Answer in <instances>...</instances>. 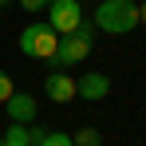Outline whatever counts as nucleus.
<instances>
[{
  "label": "nucleus",
  "instance_id": "1",
  "mask_svg": "<svg viewBox=\"0 0 146 146\" xmlns=\"http://www.w3.org/2000/svg\"><path fill=\"white\" fill-rule=\"evenodd\" d=\"M138 24V4L134 0H99L95 8V28L107 36H126Z\"/></svg>",
  "mask_w": 146,
  "mask_h": 146
},
{
  "label": "nucleus",
  "instance_id": "2",
  "mask_svg": "<svg viewBox=\"0 0 146 146\" xmlns=\"http://www.w3.org/2000/svg\"><path fill=\"white\" fill-rule=\"evenodd\" d=\"M55 48H59V32L44 20V24H28L20 32V51L32 55V59H55Z\"/></svg>",
  "mask_w": 146,
  "mask_h": 146
},
{
  "label": "nucleus",
  "instance_id": "3",
  "mask_svg": "<svg viewBox=\"0 0 146 146\" xmlns=\"http://www.w3.org/2000/svg\"><path fill=\"white\" fill-rule=\"evenodd\" d=\"M91 36H95V20L75 28L71 36H59V48H55V63L59 67H71V63H83L87 55H91Z\"/></svg>",
  "mask_w": 146,
  "mask_h": 146
},
{
  "label": "nucleus",
  "instance_id": "4",
  "mask_svg": "<svg viewBox=\"0 0 146 146\" xmlns=\"http://www.w3.org/2000/svg\"><path fill=\"white\" fill-rule=\"evenodd\" d=\"M48 24L59 32V36H71L75 28L83 24V8L79 0H51L48 4Z\"/></svg>",
  "mask_w": 146,
  "mask_h": 146
},
{
  "label": "nucleus",
  "instance_id": "5",
  "mask_svg": "<svg viewBox=\"0 0 146 146\" xmlns=\"http://www.w3.org/2000/svg\"><path fill=\"white\" fill-rule=\"evenodd\" d=\"M4 107H8V122H20V126H32V122H36V115H40L36 95H24V91H12Z\"/></svg>",
  "mask_w": 146,
  "mask_h": 146
},
{
  "label": "nucleus",
  "instance_id": "6",
  "mask_svg": "<svg viewBox=\"0 0 146 146\" xmlns=\"http://www.w3.org/2000/svg\"><path fill=\"white\" fill-rule=\"evenodd\" d=\"M44 95H48L51 103H71V99H79V91H75V79L67 71H51L48 79H44Z\"/></svg>",
  "mask_w": 146,
  "mask_h": 146
},
{
  "label": "nucleus",
  "instance_id": "7",
  "mask_svg": "<svg viewBox=\"0 0 146 146\" xmlns=\"http://www.w3.org/2000/svg\"><path fill=\"white\" fill-rule=\"evenodd\" d=\"M75 91H79V99H87V103H99V99L111 95V79L103 71H87L83 79H75Z\"/></svg>",
  "mask_w": 146,
  "mask_h": 146
},
{
  "label": "nucleus",
  "instance_id": "8",
  "mask_svg": "<svg viewBox=\"0 0 146 146\" xmlns=\"http://www.w3.org/2000/svg\"><path fill=\"white\" fill-rule=\"evenodd\" d=\"M0 146H32V126H20V122H12V126L4 130Z\"/></svg>",
  "mask_w": 146,
  "mask_h": 146
},
{
  "label": "nucleus",
  "instance_id": "9",
  "mask_svg": "<svg viewBox=\"0 0 146 146\" xmlns=\"http://www.w3.org/2000/svg\"><path fill=\"white\" fill-rule=\"evenodd\" d=\"M36 146H75V138L63 134V130H44V138H40Z\"/></svg>",
  "mask_w": 146,
  "mask_h": 146
},
{
  "label": "nucleus",
  "instance_id": "10",
  "mask_svg": "<svg viewBox=\"0 0 146 146\" xmlns=\"http://www.w3.org/2000/svg\"><path fill=\"white\" fill-rule=\"evenodd\" d=\"M75 146H103V138H99L95 126H87V130H79V134H75Z\"/></svg>",
  "mask_w": 146,
  "mask_h": 146
},
{
  "label": "nucleus",
  "instance_id": "11",
  "mask_svg": "<svg viewBox=\"0 0 146 146\" xmlns=\"http://www.w3.org/2000/svg\"><path fill=\"white\" fill-rule=\"evenodd\" d=\"M48 4H51V0H20L24 12H48Z\"/></svg>",
  "mask_w": 146,
  "mask_h": 146
},
{
  "label": "nucleus",
  "instance_id": "12",
  "mask_svg": "<svg viewBox=\"0 0 146 146\" xmlns=\"http://www.w3.org/2000/svg\"><path fill=\"white\" fill-rule=\"evenodd\" d=\"M16 87H12V79H8V71H0V103H8V95H12Z\"/></svg>",
  "mask_w": 146,
  "mask_h": 146
},
{
  "label": "nucleus",
  "instance_id": "13",
  "mask_svg": "<svg viewBox=\"0 0 146 146\" xmlns=\"http://www.w3.org/2000/svg\"><path fill=\"white\" fill-rule=\"evenodd\" d=\"M138 24H146V0L138 4Z\"/></svg>",
  "mask_w": 146,
  "mask_h": 146
},
{
  "label": "nucleus",
  "instance_id": "14",
  "mask_svg": "<svg viewBox=\"0 0 146 146\" xmlns=\"http://www.w3.org/2000/svg\"><path fill=\"white\" fill-rule=\"evenodd\" d=\"M4 4H12V0H0V8H4Z\"/></svg>",
  "mask_w": 146,
  "mask_h": 146
}]
</instances>
